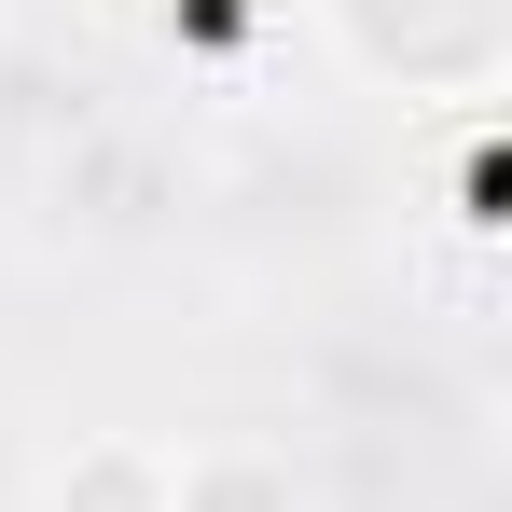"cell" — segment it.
I'll return each mask as SVG.
<instances>
[{"label":"cell","mask_w":512,"mask_h":512,"mask_svg":"<svg viewBox=\"0 0 512 512\" xmlns=\"http://www.w3.org/2000/svg\"><path fill=\"white\" fill-rule=\"evenodd\" d=\"M305 28L333 42L346 84H374V97L485 111V84L512 70V0H305Z\"/></svg>","instance_id":"cell-1"},{"label":"cell","mask_w":512,"mask_h":512,"mask_svg":"<svg viewBox=\"0 0 512 512\" xmlns=\"http://www.w3.org/2000/svg\"><path fill=\"white\" fill-rule=\"evenodd\" d=\"M167 512H319V499H305L291 443H263V429H194V443H167Z\"/></svg>","instance_id":"cell-2"},{"label":"cell","mask_w":512,"mask_h":512,"mask_svg":"<svg viewBox=\"0 0 512 512\" xmlns=\"http://www.w3.org/2000/svg\"><path fill=\"white\" fill-rule=\"evenodd\" d=\"M42 512H167V429H70L42 457Z\"/></svg>","instance_id":"cell-3"},{"label":"cell","mask_w":512,"mask_h":512,"mask_svg":"<svg viewBox=\"0 0 512 512\" xmlns=\"http://www.w3.org/2000/svg\"><path fill=\"white\" fill-rule=\"evenodd\" d=\"M0 14H14V0H0Z\"/></svg>","instance_id":"cell-4"}]
</instances>
